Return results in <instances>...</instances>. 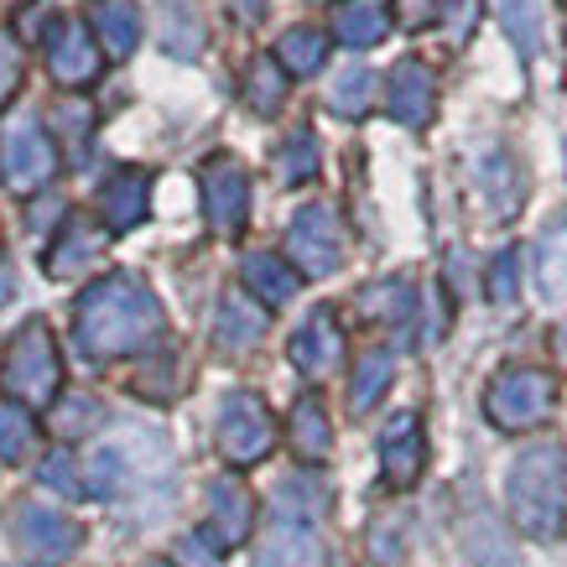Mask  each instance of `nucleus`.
Returning a JSON list of instances; mask_svg holds the SVG:
<instances>
[{"label": "nucleus", "mask_w": 567, "mask_h": 567, "mask_svg": "<svg viewBox=\"0 0 567 567\" xmlns=\"http://www.w3.org/2000/svg\"><path fill=\"white\" fill-rule=\"evenodd\" d=\"M162 328V308L136 276H104L79 302V339L94 354H131L152 344Z\"/></svg>", "instance_id": "obj_1"}, {"label": "nucleus", "mask_w": 567, "mask_h": 567, "mask_svg": "<svg viewBox=\"0 0 567 567\" xmlns=\"http://www.w3.org/2000/svg\"><path fill=\"white\" fill-rule=\"evenodd\" d=\"M505 499H511V516L526 536L536 542H551L563 536L567 520V464L563 447H526L505 480Z\"/></svg>", "instance_id": "obj_2"}, {"label": "nucleus", "mask_w": 567, "mask_h": 567, "mask_svg": "<svg viewBox=\"0 0 567 567\" xmlns=\"http://www.w3.org/2000/svg\"><path fill=\"white\" fill-rule=\"evenodd\" d=\"M0 380H6V391L17 395V401H27V406H42V401H52V395H58L63 364H58V344H52L48 323H27V328H21L17 344H11V354H6Z\"/></svg>", "instance_id": "obj_3"}, {"label": "nucleus", "mask_w": 567, "mask_h": 567, "mask_svg": "<svg viewBox=\"0 0 567 567\" xmlns=\"http://www.w3.org/2000/svg\"><path fill=\"white\" fill-rule=\"evenodd\" d=\"M551 406H557V380H551L547 370H532V364L495 375V385H489V395H484V412H489V422H495V427H505V432H520V427L547 422Z\"/></svg>", "instance_id": "obj_4"}, {"label": "nucleus", "mask_w": 567, "mask_h": 567, "mask_svg": "<svg viewBox=\"0 0 567 567\" xmlns=\"http://www.w3.org/2000/svg\"><path fill=\"white\" fill-rule=\"evenodd\" d=\"M214 437H219V453H224V458H229L235 468H245V464H260V458L271 453L276 422H271V412H266V401H260V395L235 391V395H224Z\"/></svg>", "instance_id": "obj_5"}, {"label": "nucleus", "mask_w": 567, "mask_h": 567, "mask_svg": "<svg viewBox=\"0 0 567 567\" xmlns=\"http://www.w3.org/2000/svg\"><path fill=\"white\" fill-rule=\"evenodd\" d=\"M287 250H292L302 276H328L344 260V224L328 204H308L287 229Z\"/></svg>", "instance_id": "obj_6"}, {"label": "nucleus", "mask_w": 567, "mask_h": 567, "mask_svg": "<svg viewBox=\"0 0 567 567\" xmlns=\"http://www.w3.org/2000/svg\"><path fill=\"white\" fill-rule=\"evenodd\" d=\"M42 52H48V73L58 89H84V84H94L104 69V48L89 21H63Z\"/></svg>", "instance_id": "obj_7"}, {"label": "nucleus", "mask_w": 567, "mask_h": 567, "mask_svg": "<svg viewBox=\"0 0 567 567\" xmlns=\"http://www.w3.org/2000/svg\"><path fill=\"white\" fill-rule=\"evenodd\" d=\"M0 167H6V183L17 193L48 188L52 173H58V141L42 125H17L11 136L0 141Z\"/></svg>", "instance_id": "obj_8"}, {"label": "nucleus", "mask_w": 567, "mask_h": 567, "mask_svg": "<svg viewBox=\"0 0 567 567\" xmlns=\"http://www.w3.org/2000/svg\"><path fill=\"white\" fill-rule=\"evenodd\" d=\"M204 208L219 235H240L245 229V219H250V177H245L240 162L214 156L204 167Z\"/></svg>", "instance_id": "obj_9"}, {"label": "nucleus", "mask_w": 567, "mask_h": 567, "mask_svg": "<svg viewBox=\"0 0 567 567\" xmlns=\"http://www.w3.org/2000/svg\"><path fill=\"white\" fill-rule=\"evenodd\" d=\"M432 104H437V79H432L427 63L416 58H401L385 79V110L391 121H401L406 131H422L432 121Z\"/></svg>", "instance_id": "obj_10"}, {"label": "nucleus", "mask_w": 567, "mask_h": 567, "mask_svg": "<svg viewBox=\"0 0 567 567\" xmlns=\"http://www.w3.org/2000/svg\"><path fill=\"white\" fill-rule=\"evenodd\" d=\"M339 360H344V333H339V318H333L328 308H318L308 323L292 333V364L302 370V375L323 380L328 370H339Z\"/></svg>", "instance_id": "obj_11"}, {"label": "nucleus", "mask_w": 567, "mask_h": 567, "mask_svg": "<svg viewBox=\"0 0 567 567\" xmlns=\"http://www.w3.org/2000/svg\"><path fill=\"white\" fill-rule=\"evenodd\" d=\"M422 464H427V437L416 427V416H395L391 432L380 437V468H385V484L391 489H412L422 480Z\"/></svg>", "instance_id": "obj_12"}, {"label": "nucleus", "mask_w": 567, "mask_h": 567, "mask_svg": "<svg viewBox=\"0 0 567 567\" xmlns=\"http://www.w3.org/2000/svg\"><path fill=\"white\" fill-rule=\"evenodd\" d=\"M146 208H152V177L141 173V167H121V173L100 188V219L110 235L136 229V224L146 219Z\"/></svg>", "instance_id": "obj_13"}, {"label": "nucleus", "mask_w": 567, "mask_h": 567, "mask_svg": "<svg viewBox=\"0 0 567 567\" xmlns=\"http://www.w3.org/2000/svg\"><path fill=\"white\" fill-rule=\"evenodd\" d=\"M21 547L32 551V563L52 567L79 547V526L69 516L48 511V505H32V511H21Z\"/></svg>", "instance_id": "obj_14"}, {"label": "nucleus", "mask_w": 567, "mask_h": 567, "mask_svg": "<svg viewBox=\"0 0 567 567\" xmlns=\"http://www.w3.org/2000/svg\"><path fill=\"white\" fill-rule=\"evenodd\" d=\"M208 505H214V526L208 536L219 542V547H240L250 526H256V499L245 489L240 480H214L208 484Z\"/></svg>", "instance_id": "obj_15"}, {"label": "nucleus", "mask_w": 567, "mask_h": 567, "mask_svg": "<svg viewBox=\"0 0 567 567\" xmlns=\"http://www.w3.org/2000/svg\"><path fill=\"white\" fill-rule=\"evenodd\" d=\"M89 27L100 37L104 58H131L141 42V6L136 0H89Z\"/></svg>", "instance_id": "obj_16"}, {"label": "nucleus", "mask_w": 567, "mask_h": 567, "mask_svg": "<svg viewBox=\"0 0 567 567\" xmlns=\"http://www.w3.org/2000/svg\"><path fill=\"white\" fill-rule=\"evenodd\" d=\"M318 563H323V547H318V536L302 520H276L256 551V567H318Z\"/></svg>", "instance_id": "obj_17"}, {"label": "nucleus", "mask_w": 567, "mask_h": 567, "mask_svg": "<svg viewBox=\"0 0 567 567\" xmlns=\"http://www.w3.org/2000/svg\"><path fill=\"white\" fill-rule=\"evenodd\" d=\"M385 32H391V17L380 11L375 0H339V6H333V37H339L344 48L364 52V48H375Z\"/></svg>", "instance_id": "obj_18"}, {"label": "nucleus", "mask_w": 567, "mask_h": 567, "mask_svg": "<svg viewBox=\"0 0 567 567\" xmlns=\"http://www.w3.org/2000/svg\"><path fill=\"white\" fill-rule=\"evenodd\" d=\"M245 287L266 302V308H281V302H292L297 297V266H287L281 256H245Z\"/></svg>", "instance_id": "obj_19"}, {"label": "nucleus", "mask_w": 567, "mask_h": 567, "mask_svg": "<svg viewBox=\"0 0 567 567\" xmlns=\"http://www.w3.org/2000/svg\"><path fill=\"white\" fill-rule=\"evenodd\" d=\"M48 121L58 125V131H52V141H63V146H69V162H84L89 146H94V110H89V100L63 94V100L52 104Z\"/></svg>", "instance_id": "obj_20"}, {"label": "nucleus", "mask_w": 567, "mask_h": 567, "mask_svg": "<svg viewBox=\"0 0 567 567\" xmlns=\"http://www.w3.org/2000/svg\"><path fill=\"white\" fill-rule=\"evenodd\" d=\"M292 447L297 458H308V464H323L328 447H333V432H328V412L318 395H302L292 406Z\"/></svg>", "instance_id": "obj_21"}, {"label": "nucleus", "mask_w": 567, "mask_h": 567, "mask_svg": "<svg viewBox=\"0 0 567 567\" xmlns=\"http://www.w3.org/2000/svg\"><path fill=\"white\" fill-rule=\"evenodd\" d=\"M391 375H395V354H391V349H370V354H360L354 380H349V412H370L380 395H385Z\"/></svg>", "instance_id": "obj_22"}, {"label": "nucleus", "mask_w": 567, "mask_h": 567, "mask_svg": "<svg viewBox=\"0 0 567 567\" xmlns=\"http://www.w3.org/2000/svg\"><path fill=\"white\" fill-rule=\"evenodd\" d=\"M281 69L292 73V79H308V73H318L323 69V58H328V37L318 32V27H292V32L276 42V52H271Z\"/></svg>", "instance_id": "obj_23"}, {"label": "nucleus", "mask_w": 567, "mask_h": 567, "mask_svg": "<svg viewBox=\"0 0 567 567\" xmlns=\"http://www.w3.org/2000/svg\"><path fill=\"white\" fill-rule=\"evenodd\" d=\"M219 349H229V354H240V349H250L266 333V312L256 308V302H245V297H229L219 308Z\"/></svg>", "instance_id": "obj_24"}, {"label": "nucleus", "mask_w": 567, "mask_h": 567, "mask_svg": "<svg viewBox=\"0 0 567 567\" xmlns=\"http://www.w3.org/2000/svg\"><path fill=\"white\" fill-rule=\"evenodd\" d=\"M94 250H100V235H94V229H89V219L79 214V219H69V224H63V235L52 240L48 271H52V276H73L89 256H94Z\"/></svg>", "instance_id": "obj_25"}, {"label": "nucleus", "mask_w": 567, "mask_h": 567, "mask_svg": "<svg viewBox=\"0 0 567 567\" xmlns=\"http://www.w3.org/2000/svg\"><path fill=\"white\" fill-rule=\"evenodd\" d=\"M375 89H380V79L370 69H344L339 79H333V89H328V110L333 115H344V121H360L364 110L375 104Z\"/></svg>", "instance_id": "obj_26"}, {"label": "nucleus", "mask_w": 567, "mask_h": 567, "mask_svg": "<svg viewBox=\"0 0 567 567\" xmlns=\"http://www.w3.org/2000/svg\"><path fill=\"white\" fill-rule=\"evenodd\" d=\"M245 100H250L256 115H276L287 104V69L276 58H256L250 73H245Z\"/></svg>", "instance_id": "obj_27"}, {"label": "nucleus", "mask_w": 567, "mask_h": 567, "mask_svg": "<svg viewBox=\"0 0 567 567\" xmlns=\"http://www.w3.org/2000/svg\"><path fill=\"white\" fill-rule=\"evenodd\" d=\"M480 188L489 193V204H495V214H511V208L520 204V177H516V162L511 156H489L480 173Z\"/></svg>", "instance_id": "obj_28"}, {"label": "nucleus", "mask_w": 567, "mask_h": 567, "mask_svg": "<svg viewBox=\"0 0 567 567\" xmlns=\"http://www.w3.org/2000/svg\"><path fill=\"white\" fill-rule=\"evenodd\" d=\"M276 173H281V183H308V177L318 173V141H312L308 131L287 136V146L276 152Z\"/></svg>", "instance_id": "obj_29"}, {"label": "nucleus", "mask_w": 567, "mask_h": 567, "mask_svg": "<svg viewBox=\"0 0 567 567\" xmlns=\"http://www.w3.org/2000/svg\"><path fill=\"white\" fill-rule=\"evenodd\" d=\"M364 312L370 318H406L412 312V287L406 281H380L364 292Z\"/></svg>", "instance_id": "obj_30"}, {"label": "nucleus", "mask_w": 567, "mask_h": 567, "mask_svg": "<svg viewBox=\"0 0 567 567\" xmlns=\"http://www.w3.org/2000/svg\"><path fill=\"white\" fill-rule=\"evenodd\" d=\"M520 292V250H499L489 266V297L495 302H516Z\"/></svg>", "instance_id": "obj_31"}, {"label": "nucleus", "mask_w": 567, "mask_h": 567, "mask_svg": "<svg viewBox=\"0 0 567 567\" xmlns=\"http://www.w3.org/2000/svg\"><path fill=\"white\" fill-rule=\"evenodd\" d=\"M32 443V422L21 416V406H0V458H21Z\"/></svg>", "instance_id": "obj_32"}, {"label": "nucleus", "mask_w": 567, "mask_h": 567, "mask_svg": "<svg viewBox=\"0 0 567 567\" xmlns=\"http://www.w3.org/2000/svg\"><path fill=\"white\" fill-rule=\"evenodd\" d=\"M505 27H511V37L520 42V52L532 58L536 52V11H532V0H505Z\"/></svg>", "instance_id": "obj_33"}, {"label": "nucleus", "mask_w": 567, "mask_h": 567, "mask_svg": "<svg viewBox=\"0 0 567 567\" xmlns=\"http://www.w3.org/2000/svg\"><path fill=\"white\" fill-rule=\"evenodd\" d=\"M542 287L547 297H567V250L557 240L542 245Z\"/></svg>", "instance_id": "obj_34"}, {"label": "nucleus", "mask_w": 567, "mask_h": 567, "mask_svg": "<svg viewBox=\"0 0 567 567\" xmlns=\"http://www.w3.org/2000/svg\"><path fill=\"white\" fill-rule=\"evenodd\" d=\"M21 89V52H17V37L0 32V110H6V100Z\"/></svg>", "instance_id": "obj_35"}, {"label": "nucleus", "mask_w": 567, "mask_h": 567, "mask_svg": "<svg viewBox=\"0 0 567 567\" xmlns=\"http://www.w3.org/2000/svg\"><path fill=\"white\" fill-rule=\"evenodd\" d=\"M395 21L406 32H422L432 21H443V0H395Z\"/></svg>", "instance_id": "obj_36"}, {"label": "nucleus", "mask_w": 567, "mask_h": 567, "mask_svg": "<svg viewBox=\"0 0 567 567\" xmlns=\"http://www.w3.org/2000/svg\"><path fill=\"white\" fill-rule=\"evenodd\" d=\"M94 416H100V406L79 395V401H69V406H63V416H58V427H63V432H84L89 422H94Z\"/></svg>", "instance_id": "obj_37"}, {"label": "nucleus", "mask_w": 567, "mask_h": 567, "mask_svg": "<svg viewBox=\"0 0 567 567\" xmlns=\"http://www.w3.org/2000/svg\"><path fill=\"white\" fill-rule=\"evenodd\" d=\"M42 480H52L58 489H73V480H69V458H63V453H52L48 464H42Z\"/></svg>", "instance_id": "obj_38"}, {"label": "nucleus", "mask_w": 567, "mask_h": 567, "mask_svg": "<svg viewBox=\"0 0 567 567\" xmlns=\"http://www.w3.org/2000/svg\"><path fill=\"white\" fill-rule=\"evenodd\" d=\"M235 17H240L245 27H250V21L266 17V0H235Z\"/></svg>", "instance_id": "obj_39"}, {"label": "nucleus", "mask_w": 567, "mask_h": 567, "mask_svg": "<svg viewBox=\"0 0 567 567\" xmlns=\"http://www.w3.org/2000/svg\"><path fill=\"white\" fill-rule=\"evenodd\" d=\"M152 567H173V563H152Z\"/></svg>", "instance_id": "obj_40"}]
</instances>
